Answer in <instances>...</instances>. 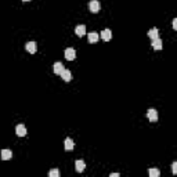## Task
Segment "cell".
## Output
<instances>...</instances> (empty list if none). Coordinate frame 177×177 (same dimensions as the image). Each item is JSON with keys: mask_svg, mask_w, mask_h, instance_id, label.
I'll return each instance as SVG.
<instances>
[{"mask_svg": "<svg viewBox=\"0 0 177 177\" xmlns=\"http://www.w3.org/2000/svg\"><path fill=\"white\" fill-rule=\"evenodd\" d=\"M100 8H101V4L98 0H91V1L88 3V10H90L93 14H97V12L100 11Z\"/></svg>", "mask_w": 177, "mask_h": 177, "instance_id": "obj_1", "label": "cell"}, {"mask_svg": "<svg viewBox=\"0 0 177 177\" xmlns=\"http://www.w3.org/2000/svg\"><path fill=\"white\" fill-rule=\"evenodd\" d=\"M64 54H65V58L69 60V61H73V60H75V57H76V51H75V48H72V47L67 48Z\"/></svg>", "mask_w": 177, "mask_h": 177, "instance_id": "obj_2", "label": "cell"}, {"mask_svg": "<svg viewBox=\"0 0 177 177\" xmlns=\"http://www.w3.org/2000/svg\"><path fill=\"white\" fill-rule=\"evenodd\" d=\"M147 118L149 119V122H157L158 121V111L154 108H149L147 112Z\"/></svg>", "mask_w": 177, "mask_h": 177, "instance_id": "obj_3", "label": "cell"}, {"mask_svg": "<svg viewBox=\"0 0 177 177\" xmlns=\"http://www.w3.org/2000/svg\"><path fill=\"white\" fill-rule=\"evenodd\" d=\"M25 48H26V51L31 53V54H35L37 50V46L35 42H28V43L25 44Z\"/></svg>", "mask_w": 177, "mask_h": 177, "instance_id": "obj_4", "label": "cell"}, {"mask_svg": "<svg viewBox=\"0 0 177 177\" xmlns=\"http://www.w3.org/2000/svg\"><path fill=\"white\" fill-rule=\"evenodd\" d=\"M101 37H102V40L108 42L112 39V32H111V29H104L102 32H101Z\"/></svg>", "mask_w": 177, "mask_h": 177, "instance_id": "obj_5", "label": "cell"}, {"mask_svg": "<svg viewBox=\"0 0 177 177\" xmlns=\"http://www.w3.org/2000/svg\"><path fill=\"white\" fill-rule=\"evenodd\" d=\"M15 133H17V136L25 137V136H26V127H25L24 125H18L15 127Z\"/></svg>", "mask_w": 177, "mask_h": 177, "instance_id": "obj_6", "label": "cell"}, {"mask_svg": "<svg viewBox=\"0 0 177 177\" xmlns=\"http://www.w3.org/2000/svg\"><path fill=\"white\" fill-rule=\"evenodd\" d=\"M0 157H1V159H3V161H8V159H11V158H12L11 149H3V151H1V154H0Z\"/></svg>", "mask_w": 177, "mask_h": 177, "instance_id": "obj_7", "label": "cell"}, {"mask_svg": "<svg viewBox=\"0 0 177 177\" xmlns=\"http://www.w3.org/2000/svg\"><path fill=\"white\" fill-rule=\"evenodd\" d=\"M53 69H54V72H56V75H61V72L64 71V65H62V62H56V64L53 65Z\"/></svg>", "mask_w": 177, "mask_h": 177, "instance_id": "obj_8", "label": "cell"}, {"mask_svg": "<svg viewBox=\"0 0 177 177\" xmlns=\"http://www.w3.org/2000/svg\"><path fill=\"white\" fill-rule=\"evenodd\" d=\"M61 78H62L65 82H71L72 80V73H71V71H68V69H64V71L61 72Z\"/></svg>", "mask_w": 177, "mask_h": 177, "instance_id": "obj_9", "label": "cell"}, {"mask_svg": "<svg viewBox=\"0 0 177 177\" xmlns=\"http://www.w3.org/2000/svg\"><path fill=\"white\" fill-rule=\"evenodd\" d=\"M75 33H76L79 37L85 36V33H86V26H85V25H78L76 28H75Z\"/></svg>", "mask_w": 177, "mask_h": 177, "instance_id": "obj_10", "label": "cell"}, {"mask_svg": "<svg viewBox=\"0 0 177 177\" xmlns=\"http://www.w3.org/2000/svg\"><path fill=\"white\" fill-rule=\"evenodd\" d=\"M86 167V163L85 161H82V159H79V161L75 162V169H76V172H83Z\"/></svg>", "mask_w": 177, "mask_h": 177, "instance_id": "obj_11", "label": "cell"}, {"mask_svg": "<svg viewBox=\"0 0 177 177\" xmlns=\"http://www.w3.org/2000/svg\"><path fill=\"white\" fill-rule=\"evenodd\" d=\"M64 147H65V149H67V151H72V149H73V141H72V138L67 137V138H65V141H64Z\"/></svg>", "mask_w": 177, "mask_h": 177, "instance_id": "obj_12", "label": "cell"}, {"mask_svg": "<svg viewBox=\"0 0 177 177\" xmlns=\"http://www.w3.org/2000/svg\"><path fill=\"white\" fill-rule=\"evenodd\" d=\"M148 36L151 37L152 40H155V39H158V37H159V32H158V29H157V28L149 29V31H148Z\"/></svg>", "mask_w": 177, "mask_h": 177, "instance_id": "obj_13", "label": "cell"}, {"mask_svg": "<svg viewBox=\"0 0 177 177\" xmlns=\"http://www.w3.org/2000/svg\"><path fill=\"white\" fill-rule=\"evenodd\" d=\"M98 39H100V36H98V33L97 32H90L88 33V42H90V43H96Z\"/></svg>", "mask_w": 177, "mask_h": 177, "instance_id": "obj_14", "label": "cell"}, {"mask_svg": "<svg viewBox=\"0 0 177 177\" xmlns=\"http://www.w3.org/2000/svg\"><path fill=\"white\" fill-rule=\"evenodd\" d=\"M152 47L155 48V50H162V40L159 37L155 39V40H152Z\"/></svg>", "mask_w": 177, "mask_h": 177, "instance_id": "obj_15", "label": "cell"}, {"mask_svg": "<svg viewBox=\"0 0 177 177\" xmlns=\"http://www.w3.org/2000/svg\"><path fill=\"white\" fill-rule=\"evenodd\" d=\"M148 173H149V176H151V177H159L161 172H159L158 169H149V170H148Z\"/></svg>", "mask_w": 177, "mask_h": 177, "instance_id": "obj_16", "label": "cell"}, {"mask_svg": "<svg viewBox=\"0 0 177 177\" xmlns=\"http://www.w3.org/2000/svg\"><path fill=\"white\" fill-rule=\"evenodd\" d=\"M48 176L50 177H60V170L58 169H51L48 172Z\"/></svg>", "mask_w": 177, "mask_h": 177, "instance_id": "obj_17", "label": "cell"}, {"mask_svg": "<svg viewBox=\"0 0 177 177\" xmlns=\"http://www.w3.org/2000/svg\"><path fill=\"white\" fill-rule=\"evenodd\" d=\"M172 172H173V174L177 173V162H173V163H172Z\"/></svg>", "mask_w": 177, "mask_h": 177, "instance_id": "obj_18", "label": "cell"}, {"mask_svg": "<svg viewBox=\"0 0 177 177\" xmlns=\"http://www.w3.org/2000/svg\"><path fill=\"white\" fill-rule=\"evenodd\" d=\"M173 29H177V18L173 20Z\"/></svg>", "mask_w": 177, "mask_h": 177, "instance_id": "obj_19", "label": "cell"}, {"mask_svg": "<svg viewBox=\"0 0 177 177\" xmlns=\"http://www.w3.org/2000/svg\"><path fill=\"white\" fill-rule=\"evenodd\" d=\"M111 177H119V173H112L111 174Z\"/></svg>", "mask_w": 177, "mask_h": 177, "instance_id": "obj_20", "label": "cell"}, {"mask_svg": "<svg viewBox=\"0 0 177 177\" xmlns=\"http://www.w3.org/2000/svg\"><path fill=\"white\" fill-rule=\"evenodd\" d=\"M22 1H29V0H22Z\"/></svg>", "mask_w": 177, "mask_h": 177, "instance_id": "obj_21", "label": "cell"}]
</instances>
